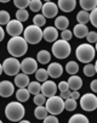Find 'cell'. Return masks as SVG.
Returning <instances> with one entry per match:
<instances>
[{"mask_svg":"<svg viewBox=\"0 0 97 123\" xmlns=\"http://www.w3.org/2000/svg\"><path fill=\"white\" fill-rule=\"evenodd\" d=\"M28 50V43L24 40L23 37H12L7 42V51L15 59L26 55Z\"/></svg>","mask_w":97,"mask_h":123,"instance_id":"6da1fadb","label":"cell"},{"mask_svg":"<svg viewBox=\"0 0 97 123\" xmlns=\"http://www.w3.org/2000/svg\"><path fill=\"white\" fill-rule=\"evenodd\" d=\"M26 115L24 106L18 101H12L6 105L5 107V116L11 122H20Z\"/></svg>","mask_w":97,"mask_h":123,"instance_id":"7a4b0ae2","label":"cell"},{"mask_svg":"<svg viewBox=\"0 0 97 123\" xmlns=\"http://www.w3.org/2000/svg\"><path fill=\"white\" fill-rule=\"evenodd\" d=\"M95 54H96V50L92 45H90L89 43L85 44H80L76 50H75V56L76 59L83 62V63H90L93 59H95Z\"/></svg>","mask_w":97,"mask_h":123,"instance_id":"3957f363","label":"cell"},{"mask_svg":"<svg viewBox=\"0 0 97 123\" xmlns=\"http://www.w3.org/2000/svg\"><path fill=\"white\" fill-rule=\"evenodd\" d=\"M23 38L28 44H39L43 39V31L41 28L32 25L28 26L24 31H23Z\"/></svg>","mask_w":97,"mask_h":123,"instance_id":"277c9868","label":"cell"},{"mask_svg":"<svg viewBox=\"0 0 97 123\" xmlns=\"http://www.w3.org/2000/svg\"><path fill=\"white\" fill-rule=\"evenodd\" d=\"M70 51H72V48L69 45L68 42H64V40H56L52 45V54L57 59H67L69 55H70Z\"/></svg>","mask_w":97,"mask_h":123,"instance_id":"5b68a950","label":"cell"},{"mask_svg":"<svg viewBox=\"0 0 97 123\" xmlns=\"http://www.w3.org/2000/svg\"><path fill=\"white\" fill-rule=\"evenodd\" d=\"M45 107L48 113H51L54 116H57L63 112L64 110V100L61 99L59 96H51L48 98V100L45 102Z\"/></svg>","mask_w":97,"mask_h":123,"instance_id":"8992f818","label":"cell"},{"mask_svg":"<svg viewBox=\"0 0 97 123\" xmlns=\"http://www.w3.org/2000/svg\"><path fill=\"white\" fill-rule=\"evenodd\" d=\"M1 65H3V71L7 76H16V74L20 73L21 63H20V61L17 59H15V57L5 59V61Z\"/></svg>","mask_w":97,"mask_h":123,"instance_id":"52a82bcc","label":"cell"},{"mask_svg":"<svg viewBox=\"0 0 97 123\" xmlns=\"http://www.w3.org/2000/svg\"><path fill=\"white\" fill-rule=\"evenodd\" d=\"M80 106L84 111L91 112L97 109V96L91 93H86L80 98Z\"/></svg>","mask_w":97,"mask_h":123,"instance_id":"ba28073f","label":"cell"},{"mask_svg":"<svg viewBox=\"0 0 97 123\" xmlns=\"http://www.w3.org/2000/svg\"><path fill=\"white\" fill-rule=\"evenodd\" d=\"M21 69L24 74H33L37 72L38 69V62L37 60L32 59V57H26L22 62H21Z\"/></svg>","mask_w":97,"mask_h":123,"instance_id":"9c48e42d","label":"cell"},{"mask_svg":"<svg viewBox=\"0 0 97 123\" xmlns=\"http://www.w3.org/2000/svg\"><path fill=\"white\" fill-rule=\"evenodd\" d=\"M24 28H23V25L17 21V20H10V22L6 25V32L12 37H20L21 34L23 33Z\"/></svg>","mask_w":97,"mask_h":123,"instance_id":"30bf717a","label":"cell"},{"mask_svg":"<svg viewBox=\"0 0 97 123\" xmlns=\"http://www.w3.org/2000/svg\"><path fill=\"white\" fill-rule=\"evenodd\" d=\"M43 16L45 17V18H54L55 16H57L58 13V6L52 3V1H46L45 4H43Z\"/></svg>","mask_w":97,"mask_h":123,"instance_id":"8fae6325","label":"cell"},{"mask_svg":"<svg viewBox=\"0 0 97 123\" xmlns=\"http://www.w3.org/2000/svg\"><path fill=\"white\" fill-rule=\"evenodd\" d=\"M56 93H57V85H56L55 82L46 80V82H44V84H41V94L45 98L55 96Z\"/></svg>","mask_w":97,"mask_h":123,"instance_id":"7c38bea8","label":"cell"},{"mask_svg":"<svg viewBox=\"0 0 97 123\" xmlns=\"http://www.w3.org/2000/svg\"><path fill=\"white\" fill-rule=\"evenodd\" d=\"M15 84L10 80H3L0 82V96L3 98H10L15 92Z\"/></svg>","mask_w":97,"mask_h":123,"instance_id":"4fadbf2b","label":"cell"},{"mask_svg":"<svg viewBox=\"0 0 97 123\" xmlns=\"http://www.w3.org/2000/svg\"><path fill=\"white\" fill-rule=\"evenodd\" d=\"M58 38V31L55 27H46L43 31V39L47 43H55Z\"/></svg>","mask_w":97,"mask_h":123,"instance_id":"5bb4252c","label":"cell"},{"mask_svg":"<svg viewBox=\"0 0 97 123\" xmlns=\"http://www.w3.org/2000/svg\"><path fill=\"white\" fill-rule=\"evenodd\" d=\"M46 71L48 73V77H51V78H58L63 73V67L59 63H57V62H52L51 65H48V68L46 69Z\"/></svg>","mask_w":97,"mask_h":123,"instance_id":"9a60e30c","label":"cell"},{"mask_svg":"<svg viewBox=\"0 0 97 123\" xmlns=\"http://www.w3.org/2000/svg\"><path fill=\"white\" fill-rule=\"evenodd\" d=\"M63 12H72L75 6L76 1L75 0H58V5H57Z\"/></svg>","mask_w":97,"mask_h":123,"instance_id":"2e32d148","label":"cell"},{"mask_svg":"<svg viewBox=\"0 0 97 123\" xmlns=\"http://www.w3.org/2000/svg\"><path fill=\"white\" fill-rule=\"evenodd\" d=\"M68 86H69V90L74 92V90H78L83 86V79L80 78L79 76H70V78L68 79Z\"/></svg>","mask_w":97,"mask_h":123,"instance_id":"e0dca14e","label":"cell"},{"mask_svg":"<svg viewBox=\"0 0 97 123\" xmlns=\"http://www.w3.org/2000/svg\"><path fill=\"white\" fill-rule=\"evenodd\" d=\"M29 82H30L29 80V76H27L24 73H18V74L15 76V85H17L18 89L28 86Z\"/></svg>","mask_w":97,"mask_h":123,"instance_id":"ac0fdd59","label":"cell"},{"mask_svg":"<svg viewBox=\"0 0 97 123\" xmlns=\"http://www.w3.org/2000/svg\"><path fill=\"white\" fill-rule=\"evenodd\" d=\"M89 32H90V31L87 29V26L80 25V23H78V25L74 27V29H73V34H74L76 38H79V39L86 38V36H87Z\"/></svg>","mask_w":97,"mask_h":123,"instance_id":"d6986e66","label":"cell"},{"mask_svg":"<svg viewBox=\"0 0 97 123\" xmlns=\"http://www.w3.org/2000/svg\"><path fill=\"white\" fill-rule=\"evenodd\" d=\"M68 26H69V20L66 16H58L55 20V28L56 29L64 31V29H68Z\"/></svg>","mask_w":97,"mask_h":123,"instance_id":"ffe728a7","label":"cell"},{"mask_svg":"<svg viewBox=\"0 0 97 123\" xmlns=\"http://www.w3.org/2000/svg\"><path fill=\"white\" fill-rule=\"evenodd\" d=\"M80 6H81L83 11H92L97 7V0H80Z\"/></svg>","mask_w":97,"mask_h":123,"instance_id":"44dd1931","label":"cell"},{"mask_svg":"<svg viewBox=\"0 0 97 123\" xmlns=\"http://www.w3.org/2000/svg\"><path fill=\"white\" fill-rule=\"evenodd\" d=\"M37 60L40 63H43V65L48 63V62H50V60H51V54L47 50H40L38 54H37Z\"/></svg>","mask_w":97,"mask_h":123,"instance_id":"7402d4cb","label":"cell"},{"mask_svg":"<svg viewBox=\"0 0 97 123\" xmlns=\"http://www.w3.org/2000/svg\"><path fill=\"white\" fill-rule=\"evenodd\" d=\"M29 96H30V94H29L28 89H26V88H21V89H18L17 93H16V98H17L18 102H26V101H28L29 100Z\"/></svg>","mask_w":97,"mask_h":123,"instance_id":"603a6c76","label":"cell"},{"mask_svg":"<svg viewBox=\"0 0 97 123\" xmlns=\"http://www.w3.org/2000/svg\"><path fill=\"white\" fill-rule=\"evenodd\" d=\"M68 123H90V121H89V118H87L85 115H83V113H75V115H73V116L69 118Z\"/></svg>","mask_w":97,"mask_h":123,"instance_id":"cb8c5ba5","label":"cell"},{"mask_svg":"<svg viewBox=\"0 0 97 123\" xmlns=\"http://www.w3.org/2000/svg\"><path fill=\"white\" fill-rule=\"evenodd\" d=\"M28 92H29V94H33V95L40 94V92H41V84L38 80L29 82V84H28Z\"/></svg>","mask_w":97,"mask_h":123,"instance_id":"d4e9b609","label":"cell"},{"mask_svg":"<svg viewBox=\"0 0 97 123\" xmlns=\"http://www.w3.org/2000/svg\"><path fill=\"white\" fill-rule=\"evenodd\" d=\"M76 21L80 23V25H86L89 21H90V13L86 12V11H79L78 15H76Z\"/></svg>","mask_w":97,"mask_h":123,"instance_id":"484cf974","label":"cell"},{"mask_svg":"<svg viewBox=\"0 0 97 123\" xmlns=\"http://www.w3.org/2000/svg\"><path fill=\"white\" fill-rule=\"evenodd\" d=\"M66 71L68 72V74H72V76H75L79 71V65L75 62V61H69L67 65H66Z\"/></svg>","mask_w":97,"mask_h":123,"instance_id":"4316f807","label":"cell"},{"mask_svg":"<svg viewBox=\"0 0 97 123\" xmlns=\"http://www.w3.org/2000/svg\"><path fill=\"white\" fill-rule=\"evenodd\" d=\"M35 78L40 83V82H46L47 78H48V73L45 68H39L37 69V72H35Z\"/></svg>","mask_w":97,"mask_h":123,"instance_id":"83f0119b","label":"cell"},{"mask_svg":"<svg viewBox=\"0 0 97 123\" xmlns=\"http://www.w3.org/2000/svg\"><path fill=\"white\" fill-rule=\"evenodd\" d=\"M47 113L48 112H47V110H46L45 106H37L35 110H34V116L38 119H44L47 116Z\"/></svg>","mask_w":97,"mask_h":123,"instance_id":"f1b7e54d","label":"cell"},{"mask_svg":"<svg viewBox=\"0 0 97 123\" xmlns=\"http://www.w3.org/2000/svg\"><path fill=\"white\" fill-rule=\"evenodd\" d=\"M45 23H46V18H45L43 15L38 13V15L34 16V18H33V25H34V26L41 28L43 26H45Z\"/></svg>","mask_w":97,"mask_h":123,"instance_id":"f546056e","label":"cell"},{"mask_svg":"<svg viewBox=\"0 0 97 123\" xmlns=\"http://www.w3.org/2000/svg\"><path fill=\"white\" fill-rule=\"evenodd\" d=\"M76 109V100L69 98L67 100H64V110L67 111H74Z\"/></svg>","mask_w":97,"mask_h":123,"instance_id":"4dcf8cb0","label":"cell"},{"mask_svg":"<svg viewBox=\"0 0 97 123\" xmlns=\"http://www.w3.org/2000/svg\"><path fill=\"white\" fill-rule=\"evenodd\" d=\"M29 9L33 12H38L43 9V3L40 0H30L29 1Z\"/></svg>","mask_w":97,"mask_h":123,"instance_id":"1f68e13d","label":"cell"},{"mask_svg":"<svg viewBox=\"0 0 97 123\" xmlns=\"http://www.w3.org/2000/svg\"><path fill=\"white\" fill-rule=\"evenodd\" d=\"M16 20H17V21H20L21 23L22 22H24V21H27L28 20V11L27 10H17V11H16Z\"/></svg>","mask_w":97,"mask_h":123,"instance_id":"d6a6232c","label":"cell"},{"mask_svg":"<svg viewBox=\"0 0 97 123\" xmlns=\"http://www.w3.org/2000/svg\"><path fill=\"white\" fill-rule=\"evenodd\" d=\"M10 22V13L5 10H0V26L7 25Z\"/></svg>","mask_w":97,"mask_h":123,"instance_id":"836d02e7","label":"cell"},{"mask_svg":"<svg viewBox=\"0 0 97 123\" xmlns=\"http://www.w3.org/2000/svg\"><path fill=\"white\" fill-rule=\"evenodd\" d=\"M84 74L86 77H92L96 74V71H95V65H91V63H87L84 66Z\"/></svg>","mask_w":97,"mask_h":123,"instance_id":"e575fe53","label":"cell"},{"mask_svg":"<svg viewBox=\"0 0 97 123\" xmlns=\"http://www.w3.org/2000/svg\"><path fill=\"white\" fill-rule=\"evenodd\" d=\"M13 4L18 10H26V7L29 6V0H15Z\"/></svg>","mask_w":97,"mask_h":123,"instance_id":"d590c367","label":"cell"},{"mask_svg":"<svg viewBox=\"0 0 97 123\" xmlns=\"http://www.w3.org/2000/svg\"><path fill=\"white\" fill-rule=\"evenodd\" d=\"M46 102V98L43 94H37L34 95V104L37 106H44V104Z\"/></svg>","mask_w":97,"mask_h":123,"instance_id":"8d00e7d4","label":"cell"},{"mask_svg":"<svg viewBox=\"0 0 97 123\" xmlns=\"http://www.w3.org/2000/svg\"><path fill=\"white\" fill-rule=\"evenodd\" d=\"M61 37H62V40L69 42V40L73 38V33H72L69 29H64V31H62V33H61Z\"/></svg>","mask_w":97,"mask_h":123,"instance_id":"74e56055","label":"cell"},{"mask_svg":"<svg viewBox=\"0 0 97 123\" xmlns=\"http://www.w3.org/2000/svg\"><path fill=\"white\" fill-rule=\"evenodd\" d=\"M90 22L92 23L93 27L97 28V7L95 10H92L91 13H90Z\"/></svg>","mask_w":97,"mask_h":123,"instance_id":"f35d334b","label":"cell"},{"mask_svg":"<svg viewBox=\"0 0 97 123\" xmlns=\"http://www.w3.org/2000/svg\"><path fill=\"white\" fill-rule=\"evenodd\" d=\"M86 38H87V43H89V44L96 43V42H97V33H96V32H89L87 36H86Z\"/></svg>","mask_w":97,"mask_h":123,"instance_id":"ab89813d","label":"cell"},{"mask_svg":"<svg viewBox=\"0 0 97 123\" xmlns=\"http://www.w3.org/2000/svg\"><path fill=\"white\" fill-rule=\"evenodd\" d=\"M44 123H59L57 117L54 116V115H50V116H46L44 118Z\"/></svg>","mask_w":97,"mask_h":123,"instance_id":"60d3db41","label":"cell"},{"mask_svg":"<svg viewBox=\"0 0 97 123\" xmlns=\"http://www.w3.org/2000/svg\"><path fill=\"white\" fill-rule=\"evenodd\" d=\"M58 89H59V92H66V90H68L69 89V86H68V83L66 82V80H62L59 84H58Z\"/></svg>","mask_w":97,"mask_h":123,"instance_id":"b9f144b4","label":"cell"},{"mask_svg":"<svg viewBox=\"0 0 97 123\" xmlns=\"http://www.w3.org/2000/svg\"><path fill=\"white\" fill-rule=\"evenodd\" d=\"M70 90L68 89V90H66V92H61V95H59V98L61 99H63V100H67V99H69L70 98Z\"/></svg>","mask_w":97,"mask_h":123,"instance_id":"7bdbcfd3","label":"cell"},{"mask_svg":"<svg viewBox=\"0 0 97 123\" xmlns=\"http://www.w3.org/2000/svg\"><path fill=\"white\" fill-rule=\"evenodd\" d=\"M90 86H91V90H92L93 93H97V79H93V80L91 82Z\"/></svg>","mask_w":97,"mask_h":123,"instance_id":"ee69618b","label":"cell"},{"mask_svg":"<svg viewBox=\"0 0 97 123\" xmlns=\"http://www.w3.org/2000/svg\"><path fill=\"white\" fill-rule=\"evenodd\" d=\"M70 98H72V99H74V100H78V99L80 98V93H79L78 90H74V92H72V93H70Z\"/></svg>","mask_w":97,"mask_h":123,"instance_id":"f6af8a7d","label":"cell"},{"mask_svg":"<svg viewBox=\"0 0 97 123\" xmlns=\"http://www.w3.org/2000/svg\"><path fill=\"white\" fill-rule=\"evenodd\" d=\"M5 38V31L3 29V27L0 26V42H3Z\"/></svg>","mask_w":97,"mask_h":123,"instance_id":"bcb514c9","label":"cell"},{"mask_svg":"<svg viewBox=\"0 0 97 123\" xmlns=\"http://www.w3.org/2000/svg\"><path fill=\"white\" fill-rule=\"evenodd\" d=\"M18 123H30L29 121H26V119H22V121H20Z\"/></svg>","mask_w":97,"mask_h":123,"instance_id":"7dc6e473","label":"cell"},{"mask_svg":"<svg viewBox=\"0 0 97 123\" xmlns=\"http://www.w3.org/2000/svg\"><path fill=\"white\" fill-rule=\"evenodd\" d=\"M4 71H3V65L1 63H0V76H1V73H3Z\"/></svg>","mask_w":97,"mask_h":123,"instance_id":"c3c4849f","label":"cell"},{"mask_svg":"<svg viewBox=\"0 0 97 123\" xmlns=\"http://www.w3.org/2000/svg\"><path fill=\"white\" fill-rule=\"evenodd\" d=\"M95 71H96V73H97V61H96V63H95Z\"/></svg>","mask_w":97,"mask_h":123,"instance_id":"681fc988","label":"cell"},{"mask_svg":"<svg viewBox=\"0 0 97 123\" xmlns=\"http://www.w3.org/2000/svg\"><path fill=\"white\" fill-rule=\"evenodd\" d=\"M95 50L97 51V42H96V46H95Z\"/></svg>","mask_w":97,"mask_h":123,"instance_id":"f907efd6","label":"cell"},{"mask_svg":"<svg viewBox=\"0 0 97 123\" xmlns=\"http://www.w3.org/2000/svg\"><path fill=\"white\" fill-rule=\"evenodd\" d=\"M0 123H3V121H1V119H0Z\"/></svg>","mask_w":97,"mask_h":123,"instance_id":"816d5d0a","label":"cell"}]
</instances>
